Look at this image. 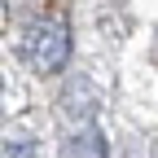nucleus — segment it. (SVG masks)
Here are the masks:
<instances>
[{"instance_id":"f257e3e1","label":"nucleus","mask_w":158,"mask_h":158,"mask_svg":"<svg viewBox=\"0 0 158 158\" xmlns=\"http://www.w3.org/2000/svg\"><path fill=\"white\" fill-rule=\"evenodd\" d=\"M22 62L40 75H53L70 62V31L62 18H40L22 35Z\"/></svg>"},{"instance_id":"f03ea898","label":"nucleus","mask_w":158,"mask_h":158,"mask_svg":"<svg viewBox=\"0 0 158 158\" xmlns=\"http://www.w3.org/2000/svg\"><path fill=\"white\" fill-rule=\"evenodd\" d=\"M62 110H66L70 118H92V110H97V92H92L88 79H70V88L62 92Z\"/></svg>"},{"instance_id":"20e7f679","label":"nucleus","mask_w":158,"mask_h":158,"mask_svg":"<svg viewBox=\"0 0 158 158\" xmlns=\"http://www.w3.org/2000/svg\"><path fill=\"white\" fill-rule=\"evenodd\" d=\"M0 31H5V0H0Z\"/></svg>"},{"instance_id":"7ed1b4c3","label":"nucleus","mask_w":158,"mask_h":158,"mask_svg":"<svg viewBox=\"0 0 158 158\" xmlns=\"http://www.w3.org/2000/svg\"><path fill=\"white\" fill-rule=\"evenodd\" d=\"M110 149H106V136L97 132V127H88V132H79L75 141H70V158H106Z\"/></svg>"}]
</instances>
